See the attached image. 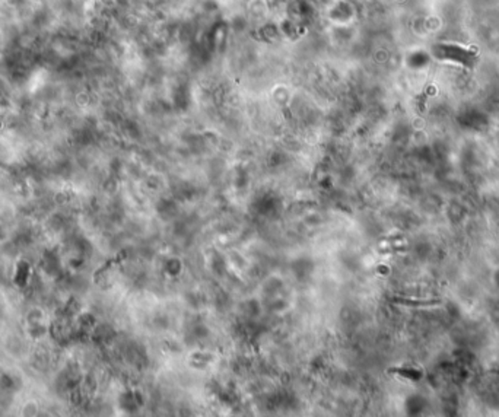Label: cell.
I'll return each instance as SVG.
<instances>
[{
  "label": "cell",
  "instance_id": "1",
  "mask_svg": "<svg viewBox=\"0 0 499 417\" xmlns=\"http://www.w3.org/2000/svg\"><path fill=\"white\" fill-rule=\"evenodd\" d=\"M28 277H29V264L26 261H19L16 265V273H15V285L18 288H24L28 283Z\"/></svg>",
  "mask_w": 499,
  "mask_h": 417
}]
</instances>
